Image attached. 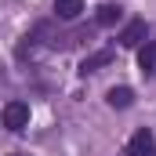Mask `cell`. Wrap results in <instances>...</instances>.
<instances>
[{"label":"cell","mask_w":156,"mask_h":156,"mask_svg":"<svg viewBox=\"0 0 156 156\" xmlns=\"http://www.w3.org/2000/svg\"><path fill=\"white\" fill-rule=\"evenodd\" d=\"M138 66H142L145 76H153V73H156V44H153V40H145V47L138 51Z\"/></svg>","instance_id":"6"},{"label":"cell","mask_w":156,"mask_h":156,"mask_svg":"<svg viewBox=\"0 0 156 156\" xmlns=\"http://www.w3.org/2000/svg\"><path fill=\"white\" fill-rule=\"evenodd\" d=\"M0 123L7 131H26L29 127V105L26 102H7L4 113H0Z\"/></svg>","instance_id":"1"},{"label":"cell","mask_w":156,"mask_h":156,"mask_svg":"<svg viewBox=\"0 0 156 156\" xmlns=\"http://www.w3.org/2000/svg\"><path fill=\"white\" fill-rule=\"evenodd\" d=\"M127 156H156V134L149 127L134 131V138H131V145H127Z\"/></svg>","instance_id":"2"},{"label":"cell","mask_w":156,"mask_h":156,"mask_svg":"<svg viewBox=\"0 0 156 156\" xmlns=\"http://www.w3.org/2000/svg\"><path fill=\"white\" fill-rule=\"evenodd\" d=\"M15 156H26V153H15Z\"/></svg>","instance_id":"9"},{"label":"cell","mask_w":156,"mask_h":156,"mask_svg":"<svg viewBox=\"0 0 156 156\" xmlns=\"http://www.w3.org/2000/svg\"><path fill=\"white\" fill-rule=\"evenodd\" d=\"M142 40H145V22H142V18H134V22L123 26V33H120V44H123V47H138Z\"/></svg>","instance_id":"3"},{"label":"cell","mask_w":156,"mask_h":156,"mask_svg":"<svg viewBox=\"0 0 156 156\" xmlns=\"http://www.w3.org/2000/svg\"><path fill=\"white\" fill-rule=\"evenodd\" d=\"M109 62H113V51H109V47H105V51H94L91 58L80 62V73L87 76V73H94V69H102V66H109Z\"/></svg>","instance_id":"4"},{"label":"cell","mask_w":156,"mask_h":156,"mask_svg":"<svg viewBox=\"0 0 156 156\" xmlns=\"http://www.w3.org/2000/svg\"><path fill=\"white\" fill-rule=\"evenodd\" d=\"M120 15H123V11H120L116 4H102V7H98V26H116Z\"/></svg>","instance_id":"8"},{"label":"cell","mask_w":156,"mask_h":156,"mask_svg":"<svg viewBox=\"0 0 156 156\" xmlns=\"http://www.w3.org/2000/svg\"><path fill=\"white\" fill-rule=\"evenodd\" d=\"M80 11H83V0H55V15L62 22H73Z\"/></svg>","instance_id":"5"},{"label":"cell","mask_w":156,"mask_h":156,"mask_svg":"<svg viewBox=\"0 0 156 156\" xmlns=\"http://www.w3.org/2000/svg\"><path fill=\"white\" fill-rule=\"evenodd\" d=\"M105 102H109L113 109H127V105L134 102V91H131V87H113V91L105 94Z\"/></svg>","instance_id":"7"}]
</instances>
